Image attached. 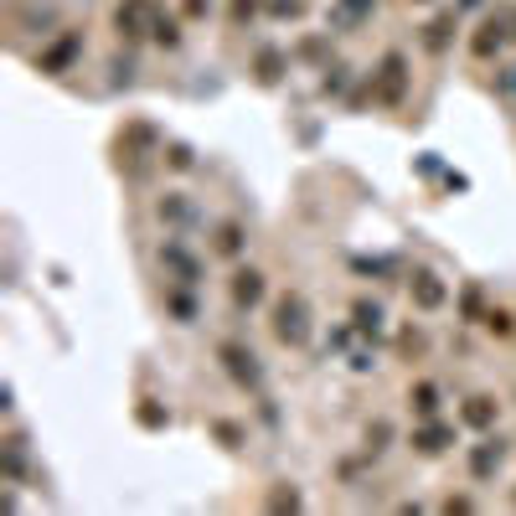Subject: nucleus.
<instances>
[{
	"label": "nucleus",
	"mask_w": 516,
	"mask_h": 516,
	"mask_svg": "<svg viewBox=\"0 0 516 516\" xmlns=\"http://www.w3.org/2000/svg\"><path fill=\"white\" fill-rule=\"evenodd\" d=\"M279 336H284V341H300V336H305V325H300V305H294V300L279 305Z\"/></svg>",
	"instance_id": "1"
},
{
	"label": "nucleus",
	"mask_w": 516,
	"mask_h": 516,
	"mask_svg": "<svg viewBox=\"0 0 516 516\" xmlns=\"http://www.w3.org/2000/svg\"><path fill=\"white\" fill-rule=\"evenodd\" d=\"M238 300H258V274H243V284H238Z\"/></svg>",
	"instance_id": "2"
}]
</instances>
